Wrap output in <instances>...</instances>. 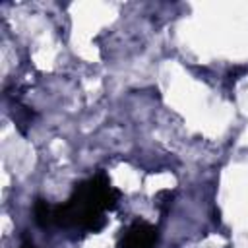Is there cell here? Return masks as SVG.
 Listing matches in <instances>:
<instances>
[{
    "instance_id": "6da1fadb",
    "label": "cell",
    "mask_w": 248,
    "mask_h": 248,
    "mask_svg": "<svg viewBox=\"0 0 248 248\" xmlns=\"http://www.w3.org/2000/svg\"><path fill=\"white\" fill-rule=\"evenodd\" d=\"M116 200L118 192L103 174H97L76 184L66 203L52 207V225L64 229L76 227L95 232L105 225L103 211L112 209L116 205Z\"/></svg>"
},
{
    "instance_id": "7a4b0ae2",
    "label": "cell",
    "mask_w": 248,
    "mask_h": 248,
    "mask_svg": "<svg viewBox=\"0 0 248 248\" xmlns=\"http://www.w3.org/2000/svg\"><path fill=\"white\" fill-rule=\"evenodd\" d=\"M157 229L145 221H136L128 227L124 238H122V248H155L157 244Z\"/></svg>"
},
{
    "instance_id": "3957f363",
    "label": "cell",
    "mask_w": 248,
    "mask_h": 248,
    "mask_svg": "<svg viewBox=\"0 0 248 248\" xmlns=\"http://www.w3.org/2000/svg\"><path fill=\"white\" fill-rule=\"evenodd\" d=\"M52 207L46 200H37L35 205H33V215H35V221L39 227L46 229V227H52Z\"/></svg>"
},
{
    "instance_id": "277c9868",
    "label": "cell",
    "mask_w": 248,
    "mask_h": 248,
    "mask_svg": "<svg viewBox=\"0 0 248 248\" xmlns=\"http://www.w3.org/2000/svg\"><path fill=\"white\" fill-rule=\"evenodd\" d=\"M21 248H35V246H33V244H23Z\"/></svg>"
}]
</instances>
